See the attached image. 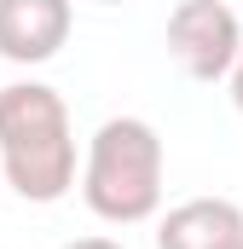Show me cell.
Returning <instances> with one entry per match:
<instances>
[{
	"label": "cell",
	"mask_w": 243,
	"mask_h": 249,
	"mask_svg": "<svg viewBox=\"0 0 243 249\" xmlns=\"http://www.w3.org/2000/svg\"><path fill=\"white\" fill-rule=\"evenodd\" d=\"M0 180L23 203H58L75 186L69 105L47 81L0 87Z\"/></svg>",
	"instance_id": "cell-1"
},
{
	"label": "cell",
	"mask_w": 243,
	"mask_h": 249,
	"mask_svg": "<svg viewBox=\"0 0 243 249\" xmlns=\"http://www.w3.org/2000/svg\"><path fill=\"white\" fill-rule=\"evenodd\" d=\"M81 203L104 226H139L162 209V133L145 116H110L87 139Z\"/></svg>",
	"instance_id": "cell-2"
},
{
	"label": "cell",
	"mask_w": 243,
	"mask_h": 249,
	"mask_svg": "<svg viewBox=\"0 0 243 249\" xmlns=\"http://www.w3.org/2000/svg\"><path fill=\"white\" fill-rule=\"evenodd\" d=\"M243 53V23L226 0H180L168 12V58L191 81H226Z\"/></svg>",
	"instance_id": "cell-3"
},
{
	"label": "cell",
	"mask_w": 243,
	"mask_h": 249,
	"mask_svg": "<svg viewBox=\"0 0 243 249\" xmlns=\"http://www.w3.org/2000/svg\"><path fill=\"white\" fill-rule=\"evenodd\" d=\"M69 0H0V58L6 64H47L69 41Z\"/></svg>",
	"instance_id": "cell-4"
},
{
	"label": "cell",
	"mask_w": 243,
	"mask_h": 249,
	"mask_svg": "<svg viewBox=\"0 0 243 249\" xmlns=\"http://www.w3.org/2000/svg\"><path fill=\"white\" fill-rule=\"evenodd\" d=\"M243 238V209L232 197H191L162 214L156 249H226Z\"/></svg>",
	"instance_id": "cell-5"
},
{
	"label": "cell",
	"mask_w": 243,
	"mask_h": 249,
	"mask_svg": "<svg viewBox=\"0 0 243 249\" xmlns=\"http://www.w3.org/2000/svg\"><path fill=\"white\" fill-rule=\"evenodd\" d=\"M226 81H232V105L243 110V53H238V64H232V75H226Z\"/></svg>",
	"instance_id": "cell-6"
},
{
	"label": "cell",
	"mask_w": 243,
	"mask_h": 249,
	"mask_svg": "<svg viewBox=\"0 0 243 249\" xmlns=\"http://www.w3.org/2000/svg\"><path fill=\"white\" fill-rule=\"evenodd\" d=\"M64 249H122L116 238H75V244H64Z\"/></svg>",
	"instance_id": "cell-7"
},
{
	"label": "cell",
	"mask_w": 243,
	"mask_h": 249,
	"mask_svg": "<svg viewBox=\"0 0 243 249\" xmlns=\"http://www.w3.org/2000/svg\"><path fill=\"white\" fill-rule=\"evenodd\" d=\"M99 6H122V0H99Z\"/></svg>",
	"instance_id": "cell-8"
},
{
	"label": "cell",
	"mask_w": 243,
	"mask_h": 249,
	"mask_svg": "<svg viewBox=\"0 0 243 249\" xmlns=\"http://www.w3.org/2000/svg\"><path fill=\"white\" fill-rule=\"evenodd\" d=\"M226 249H243V238H238V244H226Z\"/></svg>",
	"instance_id": "cell-9"
}]
</instances>
